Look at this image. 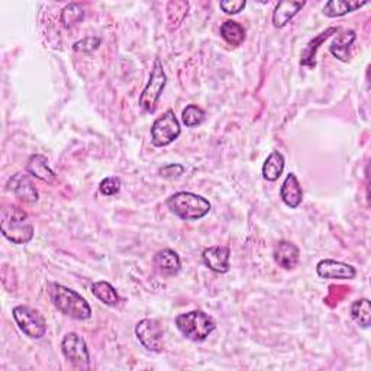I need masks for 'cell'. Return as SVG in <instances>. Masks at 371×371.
I'll list each match as a JSON object with an SVG mask.
<instances>
[{
  "label": "cell",
  "instance_id": "1",
  "mask_svg": "<svg viewBox=\"0 0 371 371\" xmlns=\"http://www.w3.org/2000/svg\"><path fill=\"white\" fill-rule=\"evenodd\" d=\"M0 231L12 244L25 246L34 238V226L28 213L16 204H8L2 209Z\"/></svg>",
  "mask_w": 371,
  "mask_h": 371
},
{
  "label": "cell",
  "instance_id": "2",
  "mask_svg": "<svg viewBox=\"0 0 371 371\" xmlns=\"http://www.w3.org/2000/svg\"><path fill=\"white\" fill-rule=\"evenodd\" d=\"M49 299L62 315L70 316L75 321H87L92 318V308L88 302L75 290L58 283L48 285Z\"/></svg>",
  "mask_w": 371,
  "mask_h": 371
},
{
  "label": "cell",
  "instance_id": "3",
  "mask_svg": "<svg viewBox=\"0 0 371 371\" xmlns=\"http://www.w3.org/2000/svg\"><path fill=\"white\" fill-rule=\"evenodd\" d=\"M167 208L183 221H199L211 212V202L200 195L191 191H177L167 202Z\"/></svg>",
  "mask_w": 371,
  "mask_h": 371
},
{
  "label": "cell",
  "instance_id": "4",
  "mask_svg": "<svg viewBox=\"0 0 371 371\" xmlns=\"http://www.w3.org/2000/svg\"><path fill=\"white\" fill-rule=\"evenodd\" d=\"M177 329L193 342H202L206 339L216 328L215 319L203 311H191L182 313L176 318Z\"/></svg>",
  "mask_w": 371,
  "mask_h": 371
},
{
  "label": "cell",
  "instance_id": "5",
  "mask_svg": "<svg viewBox=\"0 0 371 371\" xmlns=\"http://www.w3.org/2000/svg\"><path fill=\"white\" fill-rule=\"evenodd\" d=\"M165 84H167V74L164 71L161 60L156 58L149 74V80L139 96V106L148 113H154Z\"/></svg>",
  "mask_w": 371,
  "mask_h": 371
},
{
  "label": "cell",
  "instance_id": "6",
  "mask_svg": "<svg viewBox=\"0 0 371 371\" xmlns=\"http://www.w3.org/2000/svg\"><path fill=\"white\" fill-rule=\"evenodd\" d=\"M18 328L31 339H41L47 332V322L44 316L36 309L27 304L15 306L12 311Z\"/></svg>",
  "mask_w": 371,
  "mask_h": 371
},
{
  "label": "cell",
  "instance_id": "7",
  "mask_svg": "<svg viewBox=\"0 0 371 371\" xmlns=\"http://www.w3.org/2000/svg\"><path fill=\"white\" fill-rule=\"evenodd\" d=\"M182 126L174 110H165L151 126V141L156 147H167L180 136Z\"/></svg>",
  "mask_w": 371,
  "mask_h": 371
},
{
  "label": "cell",
  "instance_id": "8",
  "mask_svg": "<svg viewBox=\"0 0 371 371\" xmlns=\"http://www.w3.org/2000/svg\"><path fill=\"white\" fill-rule=\"evenodd\" d=\"M135 335L143 347L151 352L164 350V332L156 319L145 318L135 326Z\"/></svg>",
  "mask_w": 371,
  "mask_h": 371
},
{
  "label": "cell",
  "instance_id": "9",
  "mask_svg": "<svg viewBox=\"0 0 371 371\" xmlns=\"http://www.w3.org/2000/svg\"><path fill=\"white\" fill-rule=\"evenodd\" d=\"M61 351L66 360L74 367L86 368L91 363V352H88L86 341L75 332H69L61 341Z\"/></svg>",
  "mask_w": 371,
  "mask_h": 371
},
{
  "label": "cell",
  "instance_id": "10",
  "mask_svg": "<svg viewBox=\"0 0 371 371\" xmlns=\"http://www.w3.org/2000/svg\"><path fill=\"white\" fill-rule=\"evenodd\" d=\"M316 273L326 280H352L357 276L355 267L337 260H321L316 264Z\"/></svg>",
  "mask_w": 371,
  "mask_h": 371
},
{
  "label": "cell",
  "instance_id": "11",
  "mask_svg": "<svg viewBox=\"0 0 371 371\" xmlns=\"http://www.w3.org/2000/svg\"><path fill=\"white\" fill-rule=\"evenodd\" d=\"M6 189L12 191V193H14L23 203L32 204V203H36L38 199H40L38 189L35 187L31 178L23 173H16L12 176L8 180Z\"/></svg>",
  "mask_w": 371,
  "mask_h": 371
},
{
  "label": "cell",
  "instance_id": "12",
  "mask_svg": "<svg viewBox=\"0 0 371 371\" xmlns=\"http://www.w3.org/2000/svg\"><path fill=\"white\" fill-rule=\"evenodd\" d=\"M229 259H231V250L225 246L204 248L202 252L203 264L217 274H225L229 272Z\"/></svg>",
  "mask_w": 371,
  "mask_h": 371
},
{
  "label": "cell",
  "instance_id": "13",
  "mask_svg": "<svg viewBox=\"0 0 371 371\" xmlns=\"http://www.w3.org/2000/svg\"><path fill=\"white\" fill-rule=\"evenodd\" d=\"M273 257L278 267L285 270H293L299 264L300 251L298 246H294L290 241H278L274 247Z\"/></svg>",
  "mask_w": 371,
  "mask_h": 371
},
{
  "label": "cell",
  "instance_id": "14",
  "mask_svg": "<svg viewBox=\"0 0 371 371\" xmlns=\"http://www.w3.org/2000/svg\"><path fill=\"white\" fill-rule=\"evenodd\" d=\"M280 198L290 209H296L300 206V203L303 200V189L299 178L294 173L287 174L286 180L281 184Z\"/></svg>",
  "mask_w": 371,
  "mask_h": 371
},
{
  "label": "cell",
  "instance_id": "15",
  "mask_svg": "<svg viewBox=\"0 0 371 371\" xmlns=\"http://www.w3.org/2000/svg\"><path fill=\"white\" fill-rule=\"evenodd\" d=\"M154 267L156 270L167 277H173L176 274H178L182 268V261L180 257H178V254L171 250V248H165L158 251L154 255Z\"/></svg>",
  "mask_w": 371,
  "mask_h": 371
},
{
  "label": "cell",
  "instance_id": "16",
  "mask_svg": "<svg viewBox=\"0 0 371 371\" xmlns=\"http://www.w3.org/2000/svg\"><path fill=\"white\" fill-rule=\"evenodd\" d=\"M27 171L32 177L38 178V180H41L44 183H54L57 178L56 173L51 170V167L48 165L47 157L43 154H34L28 158Z\"/></svg>",
  "mask_w": 371,
  "mask_h": 371
},
{
  "label": "cell",
  "instance_id": "17",
  "mask_svg": "<svg viewBox=\"0 0 371 371\" xmlns=\"http://www.w3.org/2000/svg\"><path fill=\"white\" fill-rule=\"evenodd\" d=\"M304 5L306 2H291V0L277 3L272 18L274 28L286 27V25L304 8Z\"/></svg>",
  "mask_w": 371,
  "mask_h": 371
},
{
  "label": "cell",
  "instance_id": "18",
  "mask_svg": "<svg viewBox=\"0 0 371 371\" xmlns=\"http://www.w3.org/2000/svg\"><path fill=\"white\" fill-rule=\"evenodd\" d=\"M355 38H357V34L354 29H345V31L339 32L329 47L331 54L342 62H348L350 61V48L354 44Z\"/></svg>",
  "mask_w": 371,
  "mask_h": 371
},
{
  "label": "cell",
  "instance_id": "19",
  "mask_svg": "<svg viewBox=\"0 0 371 371\" xmlns=\"http://www.w3.org/2000/svg\"><path fill=\"white\" fill-rule=\"evenodd\" d=\"M338 31H339V28H328L326 31H324V32L319 34L318 36H315L313 40H311L308 43V45L304 47L303 53H302V60H300L302 66L313 69L316 66V60L315 58H316V53L319 49V45H322L328 40L329 35L337 34Z\"/></svg>",
  "mask_w": 371,
  "mask_h": 371
},
{
  "label": "cell",
  "instance_id": "20",
  "mask_svg": "<svg viewBox=\"0 0 371 371\" xmlns=\"http://www.w3.org/2000/svg\"><path fill=\"white\" fill-rule=\"evenodd\" d=\"M286 160L280 151H273L263 164V177L267 182H277L285 171Z\"/></svg>",
  "mask_w": 371,
  "mask_h": 371
},
{
  "label": "cell",
  "instance_id": "21",
  "mask_svg": "<svg viewBox=\"0 0 371 371\" xmlns=\"http://www.w3.org/2000/svg\"><path fill=\"white\" fill-rule=\"evenodd\" d=\"M366 5L367 2H354V0H331L324 6V15L328 18H339Z\"/></svg>",
  "mask_w": 371,
  "mask_h": 371
},
{
  "label": "cell",
  "instance_id": "22",
  "mask_svg": "<svg viewBox=\"0 0 371 371\" xmlns=\"http://www.w3.org/2000/svg\"><path fill=\"white\" fill-rule=\"evenodd\" d=\"M92 293L101 303L110 306V308H115V306H118L121 302L117 289H115L109 281H105V280L95 281V283L92 285Z\"/></svg>",
  "mask_w": 371,
  "mask_h": 371
},
{
  "label": "cell",
  "instance_id": "23",
  "mask_svg": "<svg viewBox=\"0 0 371 371\" xmlns=\"http://www.w3.org/2000/svg\"><path fill=\"white\" fill-rule=\"evenodd\" d=\"M221 36L232 47H239L246 40V29L235 21H225L221 25Z\"/></svg>",
  "mask_w": 371,
  "mask_h": 371
},
{
  "label": "cell",
  "instance_id": "24",
  "mask_svg": "<svg viewBox=\"0 0 371 371\" xmlns=\"http://www.w3.org/2000/svg\"><path fill=\"white\" fill-rule=\"evenodd\" d=\"M351 318L354 319V322L360 325L361 328L367 329L370 328V321H371V304L368 299H358L351 304Z\"/></svg>",
  "mask_w": 371,
  "mask_h": 371
},
{
  "label": "cell",
  "instance_id": "25",
  "mask_svg": "<svg viewBox=\"0 0 371 371\" xmlns=\"http://www.w3.org/2000/svg\"><path fill=\"white\" fill-rule=\"evenodd\" d=\"M84 19V9L80 3H69L61 10V22L64 28H73Z\"/></svg>",
  "mask_w": 371,
  "mask_h": 371
},
{
  "label": "cell",
  "instance_id": "26",
  "mask_svg": "<svg viewBox=\"0 0 371 371\" xmlns=\"http://www.w3.org/2000/svg\"><path fill=\"white\" fill-rule=\"evenodd\" d=\"M187 10H189V3L187 2H170L167 5V16H169V23H170V28H173V23H174V28H177L178 25H180L184 19V16L187 15Z\"/></svg>",
  "mask_w": 371,
  "mask_h": 371
},
{
  "label": "cell",
  "instance_id": "27",
  "mask_svg": "<svg viewBox=\"0 0 371 371\" xmlns=\"http://www.w3.org/2000/svg\"><path fill=\"white\" fill-rule=\"evenodd\" d=\"M182 121L187 128L199 126L204 121V110L198 105H189L182 113Z\"/></svg>",
  "mask_w": 371,
  "mask_h": 371
},
{
  "label": "cell",
  "instance_id": "28",
  "mask_svg": "<svg viewBox=\"0 0 371 371\" xmlns=\"http://www.w3.org/2000/svg\"><path fill=\"white\" fill-rule=\"evenodd\" d=\"M122 182L119 177H106L105 180H101L99 184V191L104 196H115L121 191Z\"/></svg>",
  "mask_w": 371,
  "mask_h": 371
},
{
  "label": "cell",
  "instance_id": "29",
  "mask_svg": "<svg viewBox=\"0 0 371 371\" xmlns=\"http://www.w3.org/2000/svg\"><path fill=\"white\" fill-rule=\"evenodd\" d=\"M100 45V38L97 36H87L82 41H77L73 45V49L77 53H92Z\"/></svg>",
  "mask_w": 371,
  "mask_h": 371
},
{
  "label": "cell",
  "instance_id": "30",
  "mask_svg": "<svg viewBox=\"0 0 371 371\" xmlns=\"http://www.w3.org/2000/svg\"><path fill=\"white\" fill-rule=\"evenodd\" d=\"M184 165L182 164H177V163H173V164H167L164 165V167L160 169V176L167 178V180H174V178H178L183 173H184Z\"/></svg>",
  "mask_w": 371,
  "mask_h": 371
},
{
  "label": "cell",
  "instance_id": "31",
  "mask_svg": "<svg viewBox=\"0 0 371 371\" xmlns=\"http://www.w3.org/2000/svg\"><path fill=\"white\" fill-rule=\"evenodd\" d=\"M246 6H247L246 0H224V2L219 3V8L226 15H237Z\"/></svg>",
  "mask_w": 371,
  "mask_h": 371
}]
</instances>
